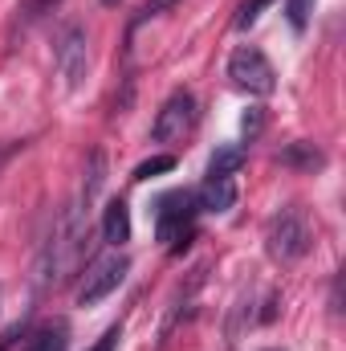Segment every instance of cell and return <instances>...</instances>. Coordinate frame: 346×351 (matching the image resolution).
Segmentation results:
<instances>
[{"mask_svg": "<svg viewBox=\"0 0 346 351\" xmlns=\"http://www.w3.org/2000/svg\"><path fill=\"white\" fill-rule=\"evenodd\" d=\"M261 127H265V110L261 106H249V114L241 119V131H245V143H253L261 135Z\"/></svg>", "mask_w": 346, "mask_h": 351, "instance_id": "e0dca14e", "label": "cell"}, {"mask_svg": "<svg viewBox=\"0 0 346 351\" xmlns=\"http://www.w3.org/2000/svg\"><path fill=\"white\" fill-rule=\"evenodd\" d=\"M70 348V327L66 323H45L25 339V351H66Z\"/></svg>", "mask_w": 346, "mask_h": 351, "instance_id": "8fae6325", "label": "cell"}, {"mask_svg": "<svg viewBox=\"0 0 346 351\" xmlns=\"http://www.w3.org/2000/svg\"><path fill=\"white\" fill-rule=\"evenodd\" d=\"M172 168H175V160H172V156H155V160H147V164H139L131 180H151V176H159V172H172Z\"/></svg>", "mask_w": 346, "mask_h": 351, "instance_id": "2e32d148", "label": "cell"}, {"mask_svg": "<svg viewBox=\"0 0 346 351\" xmlns=\"http://www.w3.org/2000/svg\"><path fill=\"white\" fill-rule=\"evenodd\" d=\"M102 184H106V156H102V152L94 147V152L86 156V176H82V192H78V200H74V204H78V208H82L86 217H90V204H94V200H98V192H102Z\"/></svg>", "mask_w": 346, "mask_h": 351, "instance_id": "9c48e42d", "label": "cell"}, {"mask_svg": "<svg viewBox=\"0 0 346 351\" xmlns=\"http://www.w3.org/2000/svg\"><path fill=\"white\" fill-rule=\"evenodd\" d=\"M228 78L241 90H249V94H273V86H277V74H273L269 58L261 53L257 45H241L228 58Z\"/></svg>", "mask_w": 346, "mask_h": 351, "instance_id": "277c9868", "label": "cell"}, {"mask_svg": "<svg viewBox=\"0 0 346 351\" xmlns=\"http://www.w3.org/2000/svg\"><path fill=\"white\" fill-rule=\"evenodd\" d=\"M196 204H200L204 213H228V208L237 204V184H232V176H208V180L200 184V192H196Z\"/></svg>", "mask_w": 346, "mask_h": 351, "instance_id": "ba28073f", "label": "cell"}, {"mask_svg": "<svg viewBox=\"0 0 346 351\" xmlns=\"http://www.w3.org/2000/svg\"><path fill=\"white\" fill-rule=\"evenodd\" d=\"M191 119H196V98L187 90H175L172 98L159 106L155 123H151V139L155 143H175L191 131Z\"/></svg>", "mask_w": 346, "mask_h": 351, "instance_id": "5b68a950", "label": "cell"}, {"mask_svg": "<svg viewBox=\"0 0 346 351\" xmlns=\"http://www.w3.org/2000/svg\"><path fill=\"white\" fill-rule=\"evenodd\" d=\"M273 0H241V8H237V16H232V29H253L257 25V16H261V8H269Z\"/></svg>", "mask_w": 346, "mask_h": 351, "instance_id": "4fadbf2b", "label": "cell"}, {"mask_svg": "<svg viewBox=\"0 0 346 351\" xmlns=\"http://www.w3.org/2000/svg\"><path fill=\"white\" fill-rule=\"evenodd\" d=\"M285 12H289V25L302 33L310 25V12H314V0H285Z\"/></svg>", "mask_w": 346, "mask_h": 351, "instance_id": "9a60e30c", "label": "cell"}, {"mask_svg": "<svg viewBox=\"0 0 346 351\" xmlns=\"http://www.w3.org/2000/svg\"><path fill=\"white\" fill-rule=\"evenodd\" d=\"M127 274H131V262H127L122 254L94 262V265H90V274H86V282L78 286V302H82V306L102 302L106 294H114V290L122 286V278H127Z\"/></svg>", "mask_w": 346, "mask_h": 351, "instance_id": "8992f818", "label": "cell"}, {"mask_svg": "<svg viewBox=\"0 0 346 351\" xmlns=\"http://www.w3.org/2000/svg\"><path fill=\"white\" fill-rule=\"evenodd\" d=\"M277 164L281 168H293V172H322L326 168V152L318 147V143H310V139H293V143H285L281 152H277Z\"/></svg>", "mask_w": 346, "mask_h": 351, "instance_id": "52a82bcc", "label": "cell"}, {"mask_svg": "<svg viewBox=\"0 0 346 351\" xmlns=\"http://www.w3.org/2000/svg\"><path fill=\"white\" fill-rule=\"evenodd\" d=\"M118 339H122V327H110V331H106L94 348H86V351H114V348H118Z\"/></svg>", "mask_w": 346, "mask_h": 351, "instance_id": "d6986e66", "label": "cell"}, {"mask_svg": "<svg viewBox=\"0 0 346 351\" xmlns=\"http://www.w3.org/2000/svg\"><path fill=\"white\" fill-rule=\"evenodd\" d=\"M102 237L110 245L131 241V208H127V200H110L106 204V213H102Z\"/></svg>", "mask_w": 346, "mask_h": 351, "instance_id": "30bf717a", "label": "cell"}, {"mask_svg": "<svg viewBox=\"0 0 346 351\" xmlns=\"http://www.w3.org/2000/svg\"><path fill=\"white\" fill-rule=\"evenodd\" d=\"M314 245V229H310V217L302 204H285L269 217L265 225V250L273 262H297L306 258Z\"/></svg>", "mask_w": 346, "mask_h": 351, "instance_id": "6da1fadb", "label": "cell"}, {"mask_svg": "<svg viewBox=\"0 0 346 351\" xmlns=\"http://www.w3.org/2000/svg\"><path fill=\"white\" fill-rule=\"evenodd\" d=\"M53 66L66 90H78L86 82V66H90V37L82 25H66L53 41Z\"/></svg>", "mask_w": 346, "mask_h": 351, "instance_id": "7a4b0ae2", "label": "cell"}, {"mask_svg": "<svg viewBox=\"0 0 346 351\" xmlns=\"http://www.w3.org/2000/svg\"><path fill=\"white\" fill-rule=\"evenodd\" d=\"M16 147H25V143H0V168H4V164L16 156Z\"/></svg>", "mask_w": 346, "mask_h": 351, "instance_id": "ffe728a7", "label": "cell"}, {"mask_svg": "<svg viewBox=\"0 0 346 351\" xmlns=\"http://www.w3.org/2000/svg\"><path fill=\"white\" fill-rule=\"evenodd\" d=\"M102 4H114V0H102Z\"/></svg>", "mask_w": 346, "mask_h": 351, "instance_id": "44dd1931", "label": "cell"}, {"mask_svg": "<svg viewBox=\"0 0 346 351\" xmlns=\"http://www.w3.org/2000/svg\"><path fill=\"white\" fill-rule=\"evenodd\" d=\"M200 204H196V192H172L159 200V213H155V229H159V241L179 245L183 237H191V221H196ZM187 245V241H183Z\"/></svg>", "mask_w": 346, "mask_h": 351, "instance_id": "3957f363", "label": "cell"}, {"mask_svg": "<svg viewBox=\"0 0 346 351\" xmlns=\"http://www.w3.org/2000/svg\"><path fill=\"white\" fill-rule=\"evenodd\" d=\"M53 4H57V0H29V4H21V12H16V25H21V29H29V25H33V21H41V16H45Z\"/></svg>", "mask_w": 346, "mask_h": 351, "instance_id": "5bb4252c", "label": "cell"}, {"mask_svg": "<svg viewBox=\"0 0 346 351\" xmlns=\"http://www.w3.org/2000/svg\"><path fill=\"white\" fill-rule=\"evenodd\" d=\"M172 4H175V0H147V4H143V8L135 12V21H131V29H139L143 21H151V16H159V12H163V8H172Z\"/></svg>", "mask_w": 346, "mask_h": 351, "instance_id": "ac0fdd59", "label": "cell"}, {"mask_svg": "<svg viewBox=\"0 0 346 351\" xmlns=\"http://www.w3.org/2000/svg\"><path fill=\"white\" fill-rule=\"evenodd\" d=\"M245 160H249L245 143H228V147H220V152L208 160V176H237L245 168Z\"/></svg>", "mask_w": 346, "mask_h": 351, "instance_id": "7c38bea8", "label": "cell"}]
</instances>
